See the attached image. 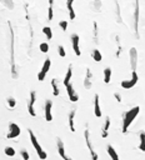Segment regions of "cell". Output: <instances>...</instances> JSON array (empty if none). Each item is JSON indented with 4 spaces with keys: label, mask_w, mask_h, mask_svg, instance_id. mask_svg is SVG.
<instances>
[{
    "label": "cell",
    "mask_w": 145,
    "mask_h": 160,
    "mask_svg": "<svg viewBox=\"0 0 145 160\" xmlns=\"http://www.w3.org/2000/svg\"><path fill=\"white\" fill-rule=\"evenodd\" d=\"M139 111H140V106H134L130 110L125 111L123 114V125H121V133L123 134L128 133L129 126L131 125V123L135 120V118L139 115Z\"/></svg>",
    "instance_id": "obj_1"
},
{
    "label": "cell",
    "mask_w": 145,
    "mask_h": 160,
    "mask_svg": "<svg viewBox=\"0 0 145 160\" xmlns=\"http://www.w3.org/2000/svg\"><path fill=\"white\" fill-rule=\"evenodd\" d=\"M28 133H29L30 142H31V144H33V146H34V149H35L36 154L39 155V158H40L41 160H45V159L48 158V154H46V151H44V150H43L41 145L39 144L38 139H36V136H35V134H34V131H33L31 129H29V130H28Z\"/></svg>",
    "instance_id": "obj_2"
},
{
    "label": "cell",
    "mask_w": 145,
    "mask_h": 160,
    "mask_svg": "<svg viewBox=\"0 0 145 160\" xmlns=\"http://www.w3.org/2000/svg\"><path fill=\"white\" fill-rule=\"evenodd\" d=\"M84 139H85V144L90 151V155H92V160H98L99 156H98V153L95 151L94 146H93V143H92V136H90V131H89V126L86 125L85 126V130H84Z\"/></svg>",
    "instance_id": "obj_3"
},
{
    "label": "cell",
    "mask_w": 145,
    "mask_h": 160,
    "mask_svg": "<svg viewBox=\"0 0 145 160\" xmlns=\"http://www.w3.org/2000/svg\"><path fill=\"white\" fill-rule=\"evenodd\" d=\"M138 80H139V76H138L136 71H133L131 73V79L130 80H123V82L120 83V85H121L123 89H131V88H134L136 85Z\"/></svg>",
    "instance_id": "obj_4"
},
{
    "label": "cell",
    "mask_w": 145,
    "mask_h": 160,
    "mask_svg": "<svg viewBox=\"0 0 145 160\" xmlns=\"http://www.w3.org/2000/svg\"><path fill=\"white\" fill-rule=\"evenodd\" d=\"M20 128L15 123H10L9 124V129H8V134H6V139H16L20 135Z\"/></svg>",
    "instance_id": "obj_5"
},
{
    "label": "cell",
    "mask_w": 145,
    "mask_h": 160,
    "mask_svg": "<svg viewBox=\"0 0 145 160\" xmlns=\"http://www.w3.org/2000/svg\"><path fill=\"white\" fill-rule=\"evenodd\" d=\"M50 66H51L50 59H45V62H44V64H43V66H41V70H40L39 74H38V80H39V82H43V80H45V78H46V75H48V73H49Z\"/></svg>",
    "instance_id": "obj_6"
},
{
    "label": "cell",
    "mask_w": 145,
    "mask_h": 160,
    "mask_svg": "<svg viewBox=\"0 0 145 160\" xmlns=\"http://www.w3.org/2000/svg\"><path fill=\"white\" fill-rule=\"evenodd\" d=\"M35 102H36V93H35V91H31V93H30V98H29V103H28V111H29L30 116H36Z\"/></svg>",
    "instance_id": "obj_7"
},
{
    "label": "cell",
    "mask_w": 145,
    "mask_h": 160,
    "mask_svg": "<svg viewBox=\"0 0 145 160\" xmlns=\"http://www.w3.org/2000/svg\"><path fill=\"white\" fill-rule=\"evenodd\" d=\"M57 146H58V153H59V155H60V158H61L63 160H72L71 158H69V156L66 155L65 145H64L63 140H61L60 138H57Z\"/></svg>",
    "instance_id": "obj_8"
},
{
    "label": "cell",
    "mask_w": 145,
    "mask_h": 160,
    "mask_svg": "<svg viewBox=\"0 0 145 160\" xmlns=\"http://www.w3.org/2000/svg\"><path fill=\"white\" fill-rule=\"evenodd\" d=\"M70 40H71V46H72V50H74L75 55L76 56H80L81 51H80V46H79V35L78 34H71L70 36Z\"/></svg>",
    "instance_id": "obj_9"
},
{
    "label": "cell",
    "mask_w": 145,
    "mask_h": 160,
    "mask_svg": "<svg viewBox=\"0 0 145 160\" xmlns=\"http://www.w3.org/2000/svg\"><path fill=\"white\" fill-rule=\"evenodd\" d=\"M51 109H53V102H51V100H46V103H45V108H44L45 120H46V122H51V120H53Z\"/></svg>",
    "instance_id": "obj_10"
},
{
    "label": "cell",
    "mask_w": 145,
    "mask_h": 160,
    "mask_svg": "<svg viewBox=\"0 0 145 160\" xmlns=\"http://www.w3.org/2000/svg\"><path fill=\"white\" fill-rule=\"evenodd\" d=\"M66 93H68V96H69V99H70V102L76 103L78 100H79V95L76 94V91L74 90V88H72L71 84H69V85L66 86Z\"/></svg>",
    "instance_id": "obj_11"
},
{
    "label": "cell",
    "mask_w": 145,
    "mask_h": 160,
    "mask_svg": "<svg viewBox=\"0 0 145 160\" xmlns=\"http://www.w3.org/2000/svg\"><path fill=\"white\" fill-rule=\"evenodd\" d=\"M75 114L76 109H71L69 113V129L71 133H75Z\"/></svg>",
    "instance_id": "obj_12"
},
{
    "label": "cell",
    "mask_w": 145,
    "mask_h": 160,
    "mask_svg": "<svg viewBox=\"0 0 145 160\" xmlns=\"http://www.w3.org/2000/svg\"><path fill=\"white\" fill-rule=\"evenodd\" d=\"M109 128H110V118L106 116L105 118V122H104V124L101 126V138L103 139L108 138V135H109Z\"/></svg>",
    "instance_id": "obj_13"
},
{
    "label": "cell",
    "mask_w": 145,
    "mask_h": 160,
    "mask_svg": "<svg viewBox=\"0 0 145 160\" xmlns=\"http://www.w3.org/2000/svg\"><path fill=\"white\" fill-rule=\"evenodd\" d=\"M94 114L96 118H101L103 113H101V108H100V103H99V95L95 94L94 96Z\"/></svg>",
    "instance_id": "obj_14"
},
{
    "label": "cell",
    "mask_w": 145,
    "mask_h": 160,
    "mask_svg": "<svg viewBox=\"0 0 145 160\" xmlns=\"http://www.w3.org/2000/svg\"><path fill=\"white\" fill-rule=\"evenodd\" d=\"M136 59H138V53L135 48L130 49V64H131V69L133 71H136Z\"/></svg>",
    "instance_id": "obj_15"
},
{
    "label": "cell",
    "mask_w": 145,
    "mask_h": 160,
    "mask_svg": "<svg viewBox=\"0 0 145 160\" xmlns=\"http://www.w3.org/2000/svg\"><path fill=\"white\" fill-rule=\"evenodd\" d=\"M93 75H92V70L90 69H86V75H85V79H84V86L86 89H90L93 85V80H92Z\"/></svg>",
    "instance_id": "obj_16"
},
{
    "label": "cell",
    "mask_w": 145,
    "mask_h": 160,
    "mask_svg": "<svg viewBox=\"0 0 145 160\" xmlns=\"http://www.w3.org/2000/svg\"><path fill=\"white\" fill-rule=\"evenodd\" d=\"M71 76H72V68H71V65H70V66L68 68V71H66V75H65L64 80H63V84L65 85V88H66L69 84H71V83H70Z\"/></svg>",
    "instance_id": "obj_17"
},
{
    "label": "cell",
    "mask_w": 145,
    "mask_h": 160,
    "mask_svg": "<svg viewBox=\"0 0 145 160\" xmlns=\"http://www.w3.org/2000/svg\"><path fill=\"white\" fill-rule=\"evenodd\" d=\"M108 154H109V156H110L112 160H119V155H118L116 150H115L112 145L108 146Z\"/></svg>",
    "instance_id": "obj_18"
},
{
    "label": "cell",
    "mask_w": 145,
    "mask_h": 160,
    "mask_svg": "<svg viewBox=\"0 0 145 160\" xmlns=\"http://www.w3.org/2000/svg\"><path fill=\"white\" fill-rule=\"evenodd\" d=\"M112 74H113V71H112V69H110V68H106V69H104V83H105V84H109V83H110Z\"/></svg>",
    "instance_id": "obj_19"
},
{
    "label": "cell",
    "mask_w": 145,
    "mask_h": 160,
    "mask_svg": "<svg viewBox=\"0 0 145 160\" xmlns=\"http://www.w3.org/2000/svg\"><path fill=\"white\" fill-rule=\"evenodd\" d=\"M139 138H140V144H139V149L141 151H145V131L140 130L139 133Z\"/></svg>",
    "instance_id": "obj_20"
},
{
    "label": "cell",
    "mask_w": 145,
    "mask_h": 160,
    "mask_svg": "<svg viewBox=\"0 0 145 160\" xmlns=\"http://www.w3.org/2000/svg\"><path fill=\"white\" fill-rule=\"evenodd\" d=\"M51 88H53V95L54 96H58L59 95V86H58V82L55 79H53L51 80Z\"/></svg>",
    "instance_id": "obj_21"
},
{
    "label": "cell",
    "mask_w": 145,
    "mask_h": 160,
    "mask_svg": "<svg viewBox=\"0 0 145 160\" xmlns=\"http://www.w3.org/2000/svg\"><path fill=\"white\" fill-rule=\"evenodd\" d=\"M92 56H93V59L95 60V62H98V63L103 60V55H101V53H100L98 49H94V50H93Z\"/></svg>",
    "instance_id": "obj_22"
},
{
    "label": "cell",
    "mask_w": 145,
    "mask_h": 160,
    "mask_svg": "<svg viewBox=\"0 0 145 160\" xmlns=\"http://www.w3.org/2000/svg\"><path fill=\"white\" fill-rule=\"evenodd\" d=\"M66 8L69 10V18L70 19H75V11H74V8H72V4L66 2Z\"/></svg>",
    "instance_id": "obj_23"
},
{
    "label": "cell",
    "mask_w": 145,
    "mask_h": 160,
    "mask_svg": "<svg viewBox=\"0 0 145 160\" xmlns=\"http://www.w3.org/2000/svg\"><path fill=\"white\" fill-rule=\"evenodd\" d=\"M43 34L46 36L48 40H50V39L53 38V30H51L49 26H44V28H43Z\"/></svg>",
    "instance_id": "obj_24"
},
{
    "label": "cell",
    "mask_w": 145,
    "mask_h": 160,
    "mask_svg": "<svg viewBox=\"0 0 145 160\" xmlns=\"http://www.w3.org/2000/svg\"><path fill=\"white\" fill-rule=\"evenodd\" d=\"M6 104H8V106L10 108V109H14L15 106H16V100H15V98H8L6 99Z\"/></svg>",
    "instance_id": "obj_25"
},
{
    "label": "cell",
    "mask_w": 145,
    "mask_h": 160,
    "mask_svg": "<svg viewBox=\"0 0 145 160\" xmlns=\"http://www.w3.org/2000/svg\"><path fill=\"white\" fill-rule=\"evenodd\" d=\"M4 153H5V155L6 156H15V149L14 148H11V146H6L5 149H4Z\"/></svg>",
    "instance_id": "obj_26"
},
{
    "label": "cell",
    "mask_w": 145,
    "mask_h": 160,
    "mask_svg": "<svg viewBox=\"0 0 145 160\" xmlns=\"http://www.w3.org/2000/svg\"><path fill=\"white\" fill-rule=\"evenodd\" d=\"M53 4H54V0H49V9H48V19L49 20L53 19Z\"/></svg>",
    "instance_id": "obj_27"
},
{
    "label": "cell",
    "mask_w": 145,
    "mask_h": 160,
    "mask_svg": "<svg viewBox=\"0 0 145 160\" xmlns=\"http://www.w3.org/2000/svg\"><path fill=\"white\" fill-rule=\"evenodd\" d=\"M39 49H40L41 53L46 54V53L49 51V44H48V43H41V44L39 45Z\"/></svg>",
    "instance_id": "obj_28"
},
{
    "label": "cell",
    "mask_w": 145,
    "mask_h": 160,
    "mask_svg": "<svg viewBox=\"0 0 145 160\" xmlns=\"http://www.w3.org/2000/svg\"><path fill=\"white\" fill-rule=\"evenodd\" d=\"M20 155H22V159H23V160H29V159H30V155H29V153H28L26 149H22V150H20Z\"/></svg>",
    "instance_id": "obj_29"
},
{
    "label": "cell",
    "mask_w": 145,
    "mask_h": 160,
    "mask_svg": "<svg viewBox=\"0 0 145 160\" xmlns=\"http://www.w3.org/2000/svg\"><path fill=\"white\" fill-rule=\"evenodd\" d=\"M59 26L61 28V30L66 31V29H68V20H61V22H59Z\"/></svg>",
    "instance_id": "obj_30"
},
{
    "label": "cell",
    "mask_w": 145,
    "mask_h": 160,
    "mask_svg": "<svg viewBox=\"0 0 145 160\" xmlns=\"http://www.w3.org/2000/svg\"><path fill=\"white\" fill-rule=\"evenodd\" d=\"M58 53H59V55H60L61 58H65V56H66V51H65L64 46H61V45L58 46Z\"/></svg>",
    "instance_id": "obj_31"
},
{
    "label": "cell",
    "mask_w": 145,
    "mask_h": 160,
    "mask_svg": "<svg viewBox=\"0 0 145 160\" xmlns=\"http://www.w3.org/2000/svg\"><path fill=\"white\" fill-rule=\"evenodd\" d=\"M114 98L116 99L118 103H121V95H120L119 93H115V94H114Z\"/></svg>",
    "instance_id": "obj_32"
},
{
    "label": "cell",
    "mask_w": 145,
    "mask_h": 160,
    "mask_svg": "<svg viewBox=\"0 0 145 160\" xmlns=\"http://www.w3.org/2000/svg\"><path fill=\"white\" fill-rule=\"evenodd\" d=\"M68 3H71V4H72V3H74V0H68Z\"/></svg>",
    "instance_id": "obj_33"
}]
</instances>
